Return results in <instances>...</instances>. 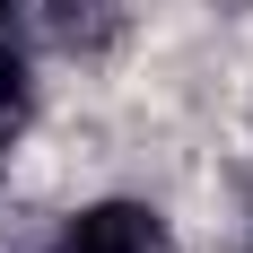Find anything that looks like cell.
Segmentation results:
<instances>
[{"label": "cell", "mask_w": 253, "mask_h": 253, "mask_svg": "<svg viewBox=\"0 0 253 253\" xmlns=\"http://www.w3.org/2000/svg\"><path fill=\"white\" fill-rule=\"evenodd\" d=\"M52 253H166V218H157L149 201H87L61 218V236H52Z\"/></svg>", "instance_id": "6da1fadb"}, {"label": "cell", "mask_w": 253, "mask_h": 253, "mask_svg": "<svg viewBox=\"0 0 253 253\" xmlns=\"http://www.w3.org/2000/svg\"><path fill=\"white\" fill-rule=\"evenodd\" d=\"M35 123V18L26 0H0V157Z\"/></svg>", "instance_id": "7a4b0ae2"}, {"label": "cell", "mask_w": 253, "mask_h": 253, "mask_svg": "<svg viewBox=\"0 0 253 253\" xmlns=\"http://www.w3.org/2000/svg\"><path fill=\"white\" fill-rule=\"evenodd\" d=\"M105 26H114V0H52V35L70 52H96Z\"/></svg>", "instance_id": "3957f363"}]
</instances>
